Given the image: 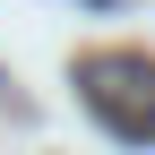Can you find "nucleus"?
Returning <instances> with one entry per match:
<instances>
[{
    "label": "nucleus",
    "mask_w": 155,
    "mask_h": 155,
    "mask_svg": "<svg viewBox=\"0 0 155 155\" xmlns=\"http://www.w3.org/2000/svg\"><path fill=\"white\" fill-rule=\"evenodd\" d=\"M86 112L129 147H155V61L147 52H112V61H78Z\"/></svg>",
    "instance_id": "f257e3e1"
},
{
    "label": "nucleus",
    "mask_w": 155,
    "mask_h": 155,
    "mask_svg": "<svg viewBox=\"0 0 155 155\" xmlns=\"http://www.w3.org/2000/svg\"><path fill=\"white\" fill-rule=\"evenodd\" d=\"M95 9H112V0H95Z\"/></svg>",
    "instance_id": "f03ea898"
}]
</instances>
